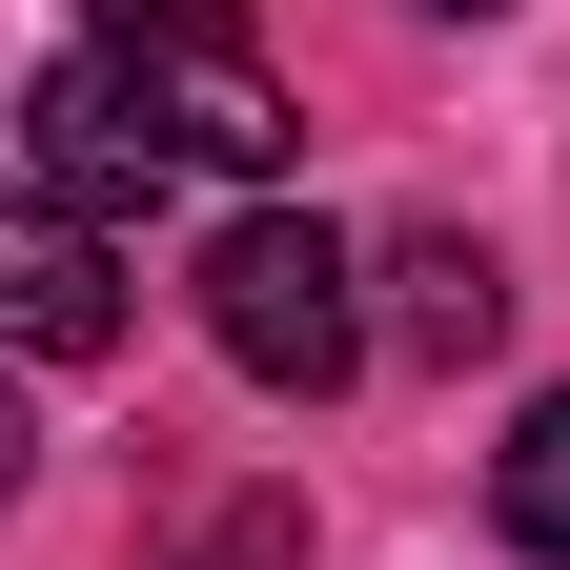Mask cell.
<instances>
[{
	"mask_svg": "<svg viewBox=\"0 0 570 570\" xmlns=\"http://www.w3.org/2000/svg\"><path fill=\"white\" fill-rule=\"evenodd\" d=\"M41 184H82V204H122V184H164V164H225V184H265L285 142V61L245 41V0H82V61H41Z\"/></svg>",
	"mask_w": 570,
	"mask_h": 570,
	"instance_id": "cell-1",
	"label": "cell"
},
{
	"mask_svg": "<svg viewBox=\"0 0 570 570\" xmlns=\"http://www.w3.org/2000/svg\"><path fill=\"white\" fill-rule=\"evenodd\" d=\"M346 225H306V204H245L225 245H204V346H225L245 387H285V407H326L346 367H367V306H346Z\"/></svg>",
	"mask_w": 570,
	"mask_h": 570,
	"instance_id": "cell-2",
	"label": "cell"
},
{
	"mask_svg": "<svg viewBox=\"0 0 570 570\" xmlns=\"http://www.w3.org/2000/svg\"><path fill=\"white\" fill-rule=\"evenodd\" d=\"M122 346V245L82 184H0V367H102Z\"/></svg>",
	"mask_w": 570,
	"mask_h": 570,
	"instance_id": "cell-3",
	"label": "cell"
},
{
	"mask_svg": "<svg viewBox=\"0 0 570 570\" xmlns=\"http://www.w3.org/2000/svg\"><path fill=\"white\" fill-rule=\"evenodd\" d=\"M387 346H407V367H469V346H510V265H489L469 225H407V245H387Z\"/></svg>",
	"mask_w": 570,
	"mask_h": 570,
	"instance_id": "cell-4",
	"label": "cell"
},
{
	"mask_svg": "<svg viewBox=\"0 0 570 570\" xmlns=\"http://www.w3.org/2000/svg\"><path fill=\"white\" fill-rule=\"evenodd\" d=\"M489 530H510L530 570H570V387H530V428L489 449Z\"/></svg>",
	"mask_w": 570,
	"mask_h": 570,
	"instance_id": "cell-5",
	"label": "cell"
},
{
	"mask_svg": "<svg viewBox=\"0 0 570 570\" xmlns=\"http://www.w3.org/2000/svg\"><path fill=\"white\" fill-rule=\"evenodd\" d=\"M21 469H41V428H21V387H0V510H21Z\"/></svg>",
	"mask_w": 570,
	"mask_h": 570,
	"instance_id": "cell-6",
	"label": "cell"
},
{
	"mask_svg": "<svg viewBox=\"0 0 570 570\" xmlns=\"http://www.w3.org/2000/svg\"><path fill=\"white\" fill-rule=\"evenodd\" d=\"M428 21H489V0H428Z\"/></svg>",
	"mask_w": 570,
	"mask_h": 570,
	"instance_id": "cell-7",
	"label": "cell"
}]
</instances>
